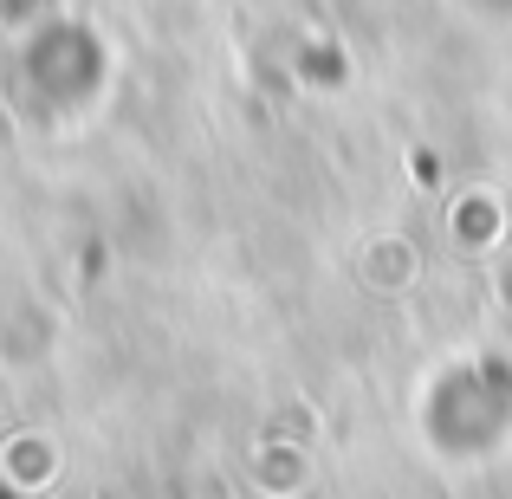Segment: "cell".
Instances as JSON below:
<instances>
[{
    "instance_id": "cell-1",
    "label": "cell",
    "mask_w": 512,
    "mask_h": 499,
    "mask_svg": "<svg viewBox=\"0 0 512 499\" xmlns=\"http://www.w3.org/2000/svg\"><path fill=\"white\" fill-rule=\"evenodd\" d=\"M474 7H487V13H512V0H474Z\"/></svg>"
},
{
    "instance_id": "cell-2",
    "label": "cell",
    "mask_w": 512,
    "mask_h": 499,
    "mask_svg": "<svg viewBox=\"0 0 512 499\" xmlns=\"http://www.w3.org/2000/svg\"><path fill=\"white\" fill-rule=\"evenodd\" d=\"M0 499H13V493H7V487H0Z\"/></svg>"
}]
</instances>
